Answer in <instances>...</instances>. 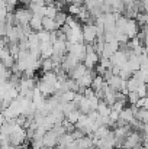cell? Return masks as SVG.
Here are the masks:
<instances>
[{"mask_svg":"<svg viewBox=\"0 0 148 149\" xmlns=\"http://www.w3.org/2000/svg\"><path fill=\"white\" fill-rule=\"evenodd\" d=\"M141 143H145V139L141 136L140 132L137 130H132L125 139H123V145L122 149H137Z\"/></svg>","mask_w":148,"mask_h":149,"instance_id":"1","label":"cell"},{"mask_svg":"<svg viewBox=\"0 0 148 149\" xmlns=\"http://www.w3.org/2000/svg\"><path fill=\"white\" fill-rule=\"evenodd\" d=\"M32 17V12L23 6V7H19L13 12V19H15V26H22V25H28L29 20Z\"/></svg>","mask_w":148,"mask_h":149,"instance_id":"2","label":"cell"},{"mask_svg":"<svg viewBox=\"0 0 148 149\" xmlns=\"http://www.w3.org/2000/svg\"><path fill=\"white\" fill-rule=\"evenodd\" d=\"M81 35H83V44H93L96 39V25L95 23H84L81 25Z\"/></svg>","mask_w":148,"mask_h":149,"instance_id":"3","label":"cell"},{"mask_svg":"<svg viewBox=\"0 0 148 149\" xmlns=\"http://www.w3.org/2000/svg\"><path fill=\"white\" fill-rule=\"evenodd\" d=\"M26 142V132L23 127H16L10 135H9V143L12 146H20Z\"/></svg>","mask_w":148,"mask_h":149,"instance_id":"4","label":"cell"},{"mask_svg":"<svg viewBox=\"0 0 148 149\" xmlns=\"http://www.w3.org/2000/svg\"><path fill=\"white\" fill-rule=\"evenodd\" d=\"M119 49V44L116 41H112V42H106L105 47H103V51L100 52V58H106L109 59L116 51Z\"/></svg>","mask_w":148,"mask_h":149,"instance_id":"5","label":"cell"},{"mask_svg":"<svg viewBox=\"0 0 148 149\" xmlns=\"http://www.w3.org/2000/svg\"><path fill=\"white\" fill-rule=\"evenodd\" d=\"M128 61V56L122 52V51H116L110 58H109V62H110V67H122L125 62Z\"/></svg>","mask_w":148,"mask_h":149,"instance_id":"6","label":"cell"},{"mask_svg":"<svg viewBox=\"0 0 148 149\" xmlns=\"http://www.w3.org/2000/svg\"><path fill=\"white\" fill-rule=\"evenodd\" d=\"M57 143H58V136L52 130H47L45 135L42 136V145H44V148H55Z\"/></svg>","mask_w":148,"mask_h":149,"instance_id":"7","label":"cell"},{"mask_svg":"<svg viewBox=\"0 0 148 149\" xmlns=\"http://www.w3.org/2000/svg\"><path fill=\"white\" fill-rule=\"evenodd\" d=\"M86 67H84V64H81V62H79L70 72H68V78H71V80H74V81H77L79 78H81L83 75H84V72H86Z\"/></svg>","mask_w":148,"mask_h":149,"instance_id":"8","label":"cell"},{"mask_svg":"<svg viewBox=\"0 0 148 149\" xmlns=\"http://www.w3.org/2000/svg\"><path fill=\"white\" fill-rule=\"evenodd\" d=\"M60 26L54 22V19L51 17H42V31H47V32H54V31H58Z\"/></svg>","mask_w":148,"mask_h":149,"instance_id":"9","label":"cell"},{"mask_svg":"<svg viewBox=\"0 0 148 149\" xmlns=\"http://www.w3.org/2000/svg\"><path fill=\"white\" fill-rule=\"evenodd\" d=\"M28 25L32 29V32H39V31H42V17L32 15V17H31V20H29Z\"/></svg>","mask_w":148,"mask_h":149,"instance_id":"10","label":"cell"},{"mask_svg":"<svg viewBox=\"0 0 148 149\" xmlns=\"http://www.w3.org/2000/svg\"><path fill=\"white\" fill-rule=\"evenodd\" d=\"M107 84V87L113 91H119V87H121V83H122V78L119 75H112L107 81H105Z\"/></svg>","mask_w":148,"mask_h":149,"instance_id":"11","label":"cell"},{"mask_svg":"<svg viewBox=\"0 0 148 149\" xmlns=\"http://www.w3.org/2000/svg\"><path fill=\"white\" fill-rule=\"evenodd\" d=\"M77 142V148L79 149H92L93 148V141L90 136H83L80 139L76 141Z\"/></svg>","mask_w":148,"mask_h":149,"instance_id":"12","label":"cell"},{"mask_svg":"<svg viewBox=\"0 0 148 149\" xmlns=\"http://www.w3.org/2000/svg\"><path fill=\"white\" fill-rule=\"evenodd\" d=\"M119 119L123 120L125 123H131L134 120V113H132V109L131 107H123V110L119 113Z\"/></svg>","mask_w":148,"mask_h":149,"instance_id":"13","label":"cell"},{"mask_svg":"<svg viewBox=\"0 0 148 149\" xmlns=\"http://www.w3.org/2000/svg\"><path fill=\"white\" fill-rule=\"evenodd\" d=\"M58 109L61 110V113H62L64 116H67V114H70L71 111L77 110V106H76L73 101H68V103H60Z\"/></svg>","mask_w":148,"mask_h":149,"instance_id":"14","label":"cell"},{"mask_svg":"<svg viewBox=\"0 0 148 149\" xmlns=\"http://www.w3.org/2000/svg\"><path fill=\"white\" fill-rule=\"evenodd\" d=\"M39 49H41V59H47L52 55V45L49 42L39 44Z\"/></svg>","mask_w":148,"mask_h":149,"instance_id":"15","label":"cell"},{"mask_svg":"<svg viewBox=\"0 0 148 149\" xmlns=\"http://www.w3.org/2000/svg\"><path fill=\"white\" fill-rule=\"evenodd\" d=\"M126 64H128V67H129V70H131L132 72L138 71V70H140V56H137V55H131V56L128 58Z\"/></svg>","mask_w":148,"mask_h":149,"instance_id":"16","label":"cell"},{"mask_svg":"<svg viewBox=\"0 0 148 149\" xmlns=\"http://www.w3.org/2000/svg\"><path fill=\"white\" fill-rule=\"evenodd\" d=\"M134 119L141 122V123H147L148 120V111L147 109H138L135 113H134Z\"/></svg>","mask_w":148,"mask_h":149,"instance_id":"17","label":"cell"},{"mask_svg":"<svg viewBox=\"0 0 148 149\" xmlns=\"http://www.w3.org/2000/svg\"><path fill=\"white\" fill-rule=\"evenodd\" d=\"M67 16H68V15H67L64 10H58V12L55 13V16H54V22H55V23H57V25L61 28V26L65 23V20H67Z\"/></svg>","mask_w":148,"mask_h":149,"instance_id":"18","label":"cell"},{"mask_svg":"<svg viewBox=\"0 0 148 149\" xmlns=\"http://www.w3.org/2000/svg\"><path fill=\"white\" fill-rule=\"evenodd\" d=\"M140 84H142V83L137 81L134 77L126 80V90H128V93H137V88L140 87Z\"/></svg>","mask_w":148,"mask_h":149,"instance_id":"19","label":"cell"},{"mask_svg":"<svg viewBox=\"0 0 148 149\" xmlns=\"http://www.w3.org/2000/svg\"><path fill=\"white\" fill-rule=\"evenodd\" d=\"M96 111H97L99 116H109V113H110V107H109L103 100H100V101H99V104H97Z\"/></svg>","mask_w":148,"mask_h":149,"instance_id":"20","label":"cell"},{"mask_svg":"<svg viewBox=\"0 0 148 149\" xmlns=\"http://www.w3.org/2000/svg\"><path fill=\"white\" fill-rule=\"evenodd\" d=\"M103 86H105V80H103L100 75H96V77L93 78L92 84H90V88H92L93 91H97V90H102V88H103Z\"/></svg>","mask_w":148,"mask_h":149,"instance_id":"21","label":"cell"},{"mask_svg":"<svg viewBox=\"0 0 148 149\" xmlns=\"http://www.w3.org/2000/svg\"><path fill=\"white\" fill-rule=\"evenodd\" d=\"M52 70H54V64H52L51 58L41 59V71H42V72H51Z\"/></svg>","mask_w":148,"mask_h":149,"instance_id":"22","label":"cell"},{"mask_svg":"<svg viewBox=\"0 0 148 149\" xmlns=\"http://www.w3.org/2000/svg\"><path fill=\"white\" fill-rule=\"evenodd\" d=\"M28 45H29V49L39 47V39L36 36V32H32L31 35H28Z\"/></svg>","mask_w":148,"mask_h":149,"instance_id":"23","label":"cell"},{"mask_svg":"<svg viewBox=\"0 0 148 149\" xmlns=\"http://www.w3.org/2000/svg\"><path fill=\"white\" fill-rule=\"evenodd\" d=\"M80 116H81V113H80L79 110H74V111H71L70 114H67V116H65V120H68L70 123H73V125H76Z\"/></svg>","mask_w":148,"mask_h":149,"instance_id":"24","label":"cell"},{"mask_svg":"<svg viewBox=\"0 0 148 149\" xmlns=\"http://www.w3.org/2000/svg\"><path fill=\"white\" fill-rule=\"evenodd\" d=\"M132 77L137 80V81H140V83H142V84H145L147 83V80H148V77H147V72H142V71H135L134 74H132Z\"/></svg>","mask_w":148,"mask_h":149,"instance_id":"25","label":"cell"},{"mask_svg":"<svg viewBox=\"0 0 148 149\" xmlns=\"http://www.w3.org/2000/svg\"><path fill=\"white\" fill-rule=\"evenodd\" d=\"M80 9H81V6H79V4H68V7H67V10H68V16H73V17H76L77 15H79V12H80Z\"/></svg>","mask_w":148,"mask_h":149,"instance_id":"26","label":"cell"},{"mask_svg":"<svg viewBox=\"0 0 148 149\" xmlns=\"http://www.w3.org/2000/svg\"><path fill=\"white\" fill-rule=\"evenodd\" d=\"M57 12H58V10H57L54 6H45V7H44V16H45V17L54 19V16H55Z\"/></svg>","mask_w":148,"mask_h":149,"instance_id":"27","label":"cell"},{"mask_svg":"<svg viewBox=\"0 0 148 149\" xmlns=\"http://www.w3.org/2000/svg\"><path fill=\"white\" fill-rule=\"evenodd\" d=\"M123 107H125V103H122V101H115V103L110 106V110H112V111H116V113H121V111L123 110Z\"/></svg>","mask_w":148,"mask_h":149,"instance_id":"28","label":"cell"},{"mask_svg":"<svg viewBox=\"0 0 148 149\" xmlns=\"http://www.w3.org/2000/svg\"><path fill=\"white\" fill-rule=\"evenodd\" d=\"M137 109H147L148 107V99L147 97H140L138 99V101L134 104Z\"/></svg>","mask_w":148,"mask_h":149,"instance_id":"29","label":"cell"},{"mask_svg":"<svg viewBox=\"0 0 148 149\" xmlns=\"http://www.w3.org/2000/svg\"><path fill=\"white\" fill-rule=\"evenodd\" d=\"M87 100H89V104H90V110H92V111H93V110H96V109H97V104H99V101H100V100H99L96 96H92L90 99H87Z\"/></svg>","mask_w":148,"mask_h":149,"instance_id":"30","label":"cell"},{"mask_svg":"<svg viewBox=\"0 0 148 149\" xmlns=\"http://www.w3.org/2000/svg\"><path fill=\"white\" fill-rule=\"evenodd\" d=\"M137 94H138V97H147V86L140 84V87L137 88Z\"/></svg>","mask_w":148,"mask_h":149,"instance_id":"31","label":"cell"},{"mask_svg":"<svg viewBox=\"0 0 148 149\" xmlns=\"http://www.w3.org/2000/svg\"><path fill=\"white\" fill-rule=\"evenodd\" d=\"M138 99H140V97H138L137 93H128V94H126V100L131 103V106H134V104L138 101Z\"/></svg>","mask_w":148,"mask_h":149,"instance_id":"32","label":"cell"},{"mask_svg":"<svg viewBox=\"0 0 148 149\" xmlns=\"http://www.w3.org/2000/svg\"><path fill=\"white\" fill-rule=\"evenodd\" d=\"M107 117H109V120L115 125V123H116V120L119 119V113H116V111H112V110H110V113H109V116H107Z\"/></svg>","mask_w":148,"mask_h":149,"instance_id":"33","label":"cell"},{"mask_svg":"<svg viewBox=\"0 0 148 149\" xmlns=\"http://www.w3.org/2000/svg\"><path fill=\"white\" fill-rule=\"evenodd\" d=\"M3 123H4V117H3V114L0 113V127L3 126Z\"/></svg>","mask_w":148,"mask_h":149,"instance_id":"34","label":"cell"},{"mask_svg":"<svg viewBox=\"0 0 148 149\" xmlns=\"http://www.w3.org/2000/svg\"><path fill=\"white\" fill-rule=\"evenodd\" d=\"M15 149H20V148H19V146H16V148H15Z\"/></svg>","mask_w":148,"mask_h":149,"instance_id":"35","label":"cell"},{"mask_svg":"<svg viewBox=\"0 0 148 149\" xmlns=\"http://www.w3.org/2000/svg\"><path fill=\"white\" fill-rule=\"evenodd\" d=\"M92 149H95V148H92Z\"/></svg>","mask_w":148,"mask_h":149,"instance_id":"36","label":"cell"}]
</instances>
